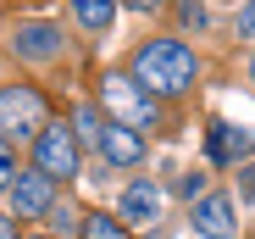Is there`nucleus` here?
Returning a JSON list of instances; mask_svg holds the SVG:
<instances>
[{
	"instance_id": "18",
	"label": "nucleus",
	"mask_w": 255,
	"mask_h": 239,
	"mask_svg": "<svg viewBox=\"0 0 255 239\" xmlns=\"http://www.w3.org/2000/svg\"><path fill=\"white\" fill-rule=\"evenodd\" d=\"M183 195H189V201H200V195H205V173H189V178H183Z\"/></svg>"
},
{
	"instance_id": "14",
	"label": "nucleus",
	"mask_w": 255,
	"mask_h": 239,
	"mask_svg": "<svg viewBox=\"0 0 255 239\" xmlns=\"http://www.w3.org/2000/svg\"><path fill=\"white\" fill-rule=\"evenodd\" d=\"M50 223H56V234H61V239L83 234V212H72V206H50Z\"/></svg>"
},
{
	"instance_id": "4",
	"label": "nucleus",
	"mask_w": 255,
	"mask_h": 239,
	"mask_svg": "<svg viewBox=\"0 0 255 239\" xmlns=\"http://www.w3.org/2000/svg\"><path fill=\"white\" fill-rule=\"evenodd\" d=\"M78 156H83V145H78V134L61 128V123H50L45 134L33 139V162H39L45 178H78Z\"/></svg>"
},
{
	"instance_id": "3",
	"label": "nucleus",
	"mask_w": 255,
	"mask_h": 239,
	"mask_svg": "<svg viewBox=\"0 0 255 239\" xmlns=\"http://www.w3.org/2000/svg\"><path fill=\"white\" fill-rule=\"evenodd\" d=\"M45 128H50V111L39 89H28V84L0 89V139H39Z\"/></svg>"
},
{
	"instance_id": "21",
	"label": "nucleus",
	"mask_w": 255,
	"mask_h": 239,
	"mask_svg": "<svg viewBox=\"0 0 255 239\" xmlns=\"http://www.w3.org/2000/svg\"><path fill=\"white\" fill-rule=\"evenodd\" d=\"M0 239H17V223L11 217H0Z\"/></svg>"
},
{
	"instance_id": "17",
	"label": "nucleus",
	"mask_w": 255,
	"mask_h": 239,
	"mask_svg": "<svg viewBox=\"0 0 255 239\" xmlns=\"http://www.w3.org/2000/svg\"><path fill=\"white\" fill-rule=\"evenodd\" d=\"M183 22L189 28H205V6H200V0H183Z\"/></svg>"
},
{
	"instance_id": "5",
	"label": "nucleus",
	"mask_w": 255,
	"mask_h": 239,
	"mask_svg": "<svg viewBox=\"0 0 255 239\" xmlns=\"http://www.w3.org/2000/svg\"><path fill=\"white\" fill-rule=\"evenodd\" d=\"M50 206H56V178H45V173H17V184H11V212L17 217H50Z\"/></svg>"
},
{
	"instance_id": "22",
	"label": "nucleus",
	"mask_w": 255,
	"mask_h": 239,
	"mask_svg": "<svg viewBox=\"0 0 255 239\" xmlns=\"http://www.w3.org/2000/svg\"><path fill=\"white\" fill-rule=\"evenodd\" d=\"M250 78H255V67H250Z\"/></svg>"
},
{
	"instance_id": "13",
	"label": "nucleus",
	"mask_w": 255,
	"mask_h": 239,
	"mask_svg": "<svg viewBox=\"0 0 255 239\" xmlns=\"http://www.w3.org/2000/svg\"><path fill=\"white\" fill-rule=\"evenodd\" d=\"M72 128H78V145H95V150H100V139H106V123H100V111H95V106H83V111L72 117Z\"/></svg>"
},
{
	"instance_id": "23",
	"label": "nucleus",
	"mask_w": 255,
	"mask_h": 239,
	"mask_svg": "<svg viewBox=\"0 0 255 239\" xmlns=\"http://www.w3.org/2000/svg\"><path fill=\"white\" fill-rule=\"evenodd\" d=\"M45 239H50V234H45Z\"/></svg>"
},
{
	"instance_id": "2",
	"label": "nucleus",
	"mask_w": 255,
	"mask_h": 239,
	"mask_svg": "<svg viewBox=\"0 0 255 239\" xmlns=\"http://www.w3.org/2000/svg\"><path fill=\"white\" fill-rule=\"evenodd\" d=\"M100 111H106V123H122V128H155L161 123L155 95L139 89L133 72H106L100 78Z\"/></svg>"
},
{
	"instance_id": "19",
	"label": "nucleus",
	"mask_w": 255,
	"mask_h": 239,
	"mask_svg": "<svg viewBox=\"0 0 255 239\" xmlns=\"http://www.w3.org/2000/svg\"><path fill=\"white\" fill-rule=\"evenodd\" d=\"M239 189H244V201H255V167H244V173H239Z\"/></svg>"
},
{
	"instance_id": "6",
	"label": "nucleus",
	"mask_w": 255,
	"mask_h": 239,
	"mask_svg": "<svg viewBox=\"0 0 255 239\" xmlns=\"http://www.w3.org/2000/svg\"><path fill=\"white\" fill-rule=\"evenodd\" d=\"M161 206H166L161 184L139 178V184H128V189H122V206H117V217H122L128 228H150V223H161Z\"/></svg>"
},
{
	"instance_id": "12",
	"label": "nucleus",
	"mask_w": 255,
	"mask_h": 239,
	"mask_svg": "<svg viewBox=\"0 0 255 239\" xmlns=\"http://www.w3.org/2000/svg\"><path fill=\"white\" fill-rule=\"evenodd\" d=\"M83 239H128V223H122V217L95 212V217H83Z\"/></svg>"
},
{
	"instance_id": "11",
	"label": "nucleus",
	"mask_w": 255,
	"mask_h": 239,
	"mask_svg": "<svg viewBox=\"0 0 255 239\" xmlns=\"http://www.w3.org/2000/svg\"><path fill=\"white\" fill-rule=\"evenodd\" d=\"M72 17L89 28V33H106L111 17H117V0H72Z\"/></svg>"
},
{
	"instance_id": "20",
	"label": "nucleus",
	"mask_w": 255,
	"mask_h": 239,
	"mask_svg": "<svg viewBox=\"0 0 255 239\" xmlns=\"http://www.w3.org/2000/svg\"><path fill=\"white\" fill-rule=\"evenodd\" d=\"M122 6H133V11H155L161 0H122Z\"/></svg>"
},
{
	"instance_id": "15",
	"label": "nucleus",
	"mask_w": 255,
	"mask_h": 239,
	"mask_svg": "<svg viewBox=\"0 0 255 239\" xmlns=\"http://www.w3.org/2000/svg\"><path fill=\"white\" fill-rule=\"evenodd\" d=\"M11 173H17V156H11V145H6V139H0V189H11V184H17Z\"/></svg>"
},
{
	"instance_id": "16",
	"label": "nucleus",
	"mask_w": 255,
	"mask_h": 239,
	"mask_svg": "<svg viewBox=\"0 0 255 239\" xmlns=\"http://www.w3.org/2000/svg\"><path fill=\"white\" fill-rule=\"evenodd\" d=\"M239 33L255 39V0H244V6H239Z\"/></svg>"
},
{
	"instance_id": "9",
	"label": "nucleus",
	"mask_w": 255,
	"mask_h": 239,
	"mask_svg": "<svg viewBox=\"0 0 255 239\" xmlns=\"http://www.w3.org/2000/svg\"><path fill=\"white\" fill-rule=\"evenodd\" d=\"M100 156H106L111 167H139V162H144V139H139V128H122V123H106Z\"/></svg>"
},
{
	"instance_id": "7",
	"label": "nucleus",
	"mask_w": 255,
	"mask_h": 239,
	"mask_svg": "<svg viewBox=\"0 0 255 239\" xmlns=\"http://www.w3.org/2000/svg\"><path fill=\"white\" fill-rule=\"evenodd\" d=\"M11 50H17L22 61H56V56H61V28H56V22H17Z\"/></svg>"
},
{
	"instance_id": "1",
	"label": "nucleus",
	"mask_w": 255,
	"mask_h": 239,
	"mask_svg": "<svg viewBox=\"0 0 255 239\" xmlns=\"http://www.w3.org/2000/svg\"><path fill=\"white\" fill-rule=\"evenodd\" d=\"M194 72H200V61L183 39H150V45L133 50V78L144 95H183L194 84Z\"/></svg>"
},
{
	"instance_id": "10",
	"label": "nucleus",
	"mask_w": 255,
	"mask_h": 239,
	"mask_svg": "<svg viewBox=\"0 0 255 239\" xmlns=\"http://www.w3.org/2000/svg\"><path fill=\"white\" fill-rule=\"evenodd\" d=\"M250 150H255V139H250L244 128H233V123H211V162H217V167L239 162V156H250Z\"/></svg>"
},
{
	"instance_id": "8",
	"label": "nucleus",
	"mask_w": 255,
	"mask_h": 239,
	"mask_svg": "<svg viewBox=\"0 0 255 239\" xmlns=\"http://www.w3.org/2000/svg\"><path fill=\"white\" fill-rule=\"evenodd\" d=\"M194 228L205 239H239L233 201H228V195H200V201H194Z\"/></svg>"
}]
</instances>
